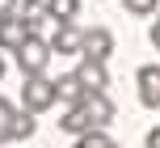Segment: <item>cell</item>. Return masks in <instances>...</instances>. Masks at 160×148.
I'll use <instances>...</instances> for the list:
<instances>
[{"mask_svg":"<svg viewBox=\"0 0 160 148\" xmlns=\"http://www.w3.org/2000/svg\"><path fill=\"white\" fill-rule=\"evenodd\" d=\"M55 102H59V98H55V81H47L42 72L25 76V85H21V106H25V110L42 114V110H51Z\"/></svg>","mask_w":160,"mask_h":148,"instance_id":"1","label":"cell"},{"mask_svg":"<svg viewBox=\"0 0 160 148\" xmlns=\"http://www.w3.org/2000/svg\"><path fill=\"white\" fill-rule=\"evenodd\" d=\"M13 55H17V64H21V72H25V76H34V72H47V59L55 55V51H51V42H47V38L30 34V38H25L21 47L13 51Z\"/></svg>","mask_w":160,"mask_h":148,"instance_id":"2","label":"cell"},{"mask_svg":"<svg viewBox=\"0 0 160 148\" xmlns=\"http://www.w3.org/2000/svg\"><path fill=\"white\" fill-rule=\"evenodd\" d=\"M80 55H88V59H110V55H114V34L105 30V25H88V30H84V42H80Z\"/></svg>","mask_w":160,"mask_h":148,"instance_id":"3","label":"cell"},{"mask_svg":"<svg viewBox=\"0 0 160 148\" xmlns=\"http://www.w3.org/2000/svg\"><path fill=\"white\" fill-rule=\"evenodd\" d=\"M80 106H84V114H88V123H93V127L114 123V102H110V93H105V89H88Z\"/></svg>","mask_w":160,"mask_h":148,"instance_id":"4","label":"cell"},{"mask_svg":"<svg viewBox=\"0 0 160 148\" xmlns=\"http://www.w3.org/2000/svg\"><path fill=\"white\" fill-rule=\"evenodd\" d=\"M80 42H84V30L76 21H55V38H51L55 55H80Z\"/></svg>","mask_w":160,"mask_h":148,"instance_id":"5","label":"cell"},{"mask_svg":"<svg viewBox=\"0 0 160 148\" xmlns=\"http://www.w3.org/2000/svg\"><path fill=\"white\" fill-rule=\"evenodd\" d=\"M135 81H139V102L148 110H160V64H143Z\"/></svg>","mask_w":160,"mask_h":148,"instance_id":"6","label":"cell"},{"mask_svg":"<svg viewBox=\"0 0 160 148\" xmlns=\"http://www.w3.org/2000/svg\"><path fill=\"white\" fill-rule=\"evenodd\" d=\"M30 34H34V25L25 21V17H17V13L4 17V21H0V51H17Z\"/></svg>","mask_w":160,"mask_h":148,"instance_id":"7","label":"cell"},{"mask_svg":"<svg viewBox=\"0 0 160 148\" xmlns=\"http://www.w3.org/2000/svg\"><path fill=\"white\" fill-rule=\"evenodd\" d=\"M76 76L84 81V89H110V72H105V59H88V55H80Z\"/></svg>","mask_w":160,"mask_h":148,"instance_id":"8","label":"cell"},{"mask_svg":"<svg viewBox=\"0 0 160 148\" xmlns=\"http://www.w3.org/2000/svg\"><path fill=\"white\" fill-rule=\"evenodd\" d=\"M84 81H80L76 72H63V76H55V98L59 102H68V106H76V102H84Z\"/></svg>","mask_w":160,"mask_h":148,"instance_id":"9","label":"cell"},{"mask_svg":"<svg viewBox=\"0 0 160 148\" xmlns=\"http://www.w3.org/2000/svg\"><path fill=\"white\" fill-rule=\"evenodd\" d=\"M59 127H63L68 135H80V131H88V127H93V123H88L84 106H80V102H76V106H68V110H63V119H59Z\"/></svg>","mask_w":160,"mask_h":148,"instance_id":"10","label":"cell"},{"mask_svg":"<svg viewBox=\"0 0 160 148\" xmlns=\"http://www.w3.org/2000/svg\"><path fill=\"white\" fill-rule=\"evenodd\" d=\"M17 114H21V110H17L13 102H4V98H0V144H4V140H13V131H17Z\"/></svg>","mask_w":160,"mask_h":148,"instance_id":"11","label":"cell"},{"mask_svg":"<svg viewBox=\"0 0 160 148\" xmlns=\"http://www.w3.org/2000/svg\"><path fill=\"white\" fill-rule=\"evenodd\" d=\"M21 17H25L30 25L51 21V0H21Z\"/></svg>","mask_w":160,"mask_h":148,"instance_id":"12","label":"cell"},{"mask_svg":"<svg viewBox=\"0 0 160 148\" xmlns=\"http://www.w3.org/2000/svg\"><path fill=\"white\" fill-rule=\"evenodd\" d=\"M76 148H118L110 140V135L101 131V127H88V131H80V140H76Z\"/></svg>","mask_w":160,"mask_h":148,"instance_id":"13","label":"cell"},{"mask_svg":"<svg viewBox=\"0 0 160 148\" xmlns=\"http://www.w3.org/2000/svg\"><path fill=\"white\" fill-rule=\"evenodd\" d=\"M80 0H51V21H76Z\"/></svg>","mask_w":160,"mask_h":148,"instance_id":"14","label":"cell"},{"mask_svg":"<svg viewBox=\"0 0 160 148\" xmlns=\"http://www.w3.org/2000/svg\"><path fill=\"white\" fill-rule=\"evenodd\" d=\"M34 135V110H21L17 114V131H13V140H30Z\"/></svg>","mask_w":160,"mask_h":148,"instance_id":"15","label":"cell"},{"mask_svg":"<svg viewBox=\"0 0 160 148\" xmlns=\"http://www.w3.org/2000/svg\"><path fill=\"white\" fill-rule=\"evenodd\" d=\"M122 8H131V13L148 17V13H156V0H122Z\"/></svg>","mask_w":160,"mask_h":148,"instance_id":"16","label":"cell"},{"mask_svg":"<svg viewBox=\"0 0 160 148\" xmlns=\"http://www.w3.org/2000/svg\"><path fill=\"white\" fill-rule=\"evenodd\" d=\"M17 8H21V0H0V21H4V17H13Z\"/></svg>","mask_w":160,"mask_h":148,"instance_id":"17","label":"cell"},{"mask_svg":"<svg viewBox=\"0 0 160 148\" xmlns=\"http://www.w3.org/2000/svg\"><path fill=\"white\" fill-rule=\"evenodd\" d=\"M148 38H152V47L160 51V17H156V21H152V30H148Z\"/></svg>","mask_w":160,"mask_h":148,"instance_id":"18","label":"cell"},{"mask_svg":"<svg viewBox=\"0 0 160 148\" xmlns=\"http://www.w3.org/2000/svg\"><path fill=\"white\" fill-rule=\"evenodd\" d=\"M143 144H148V148H160V123L152 127V131H148V140H143Z\"/></svg>","mask_w":160,"mask_h":148,"instance_id":"19","label":"cell"},{"mask_svg":"<svg viewBox=\"0 0 160 148\" xmlns=\"http://www.w3.org/2000/svg\"><path fill=\"white\" fill-rule=\"evenodd\" d=\"M0 76H4V59H0Z\"/></svg>","mask_w":160,"mask_h":148,"instance_id":"20","label":"cell"}]
</instances>
